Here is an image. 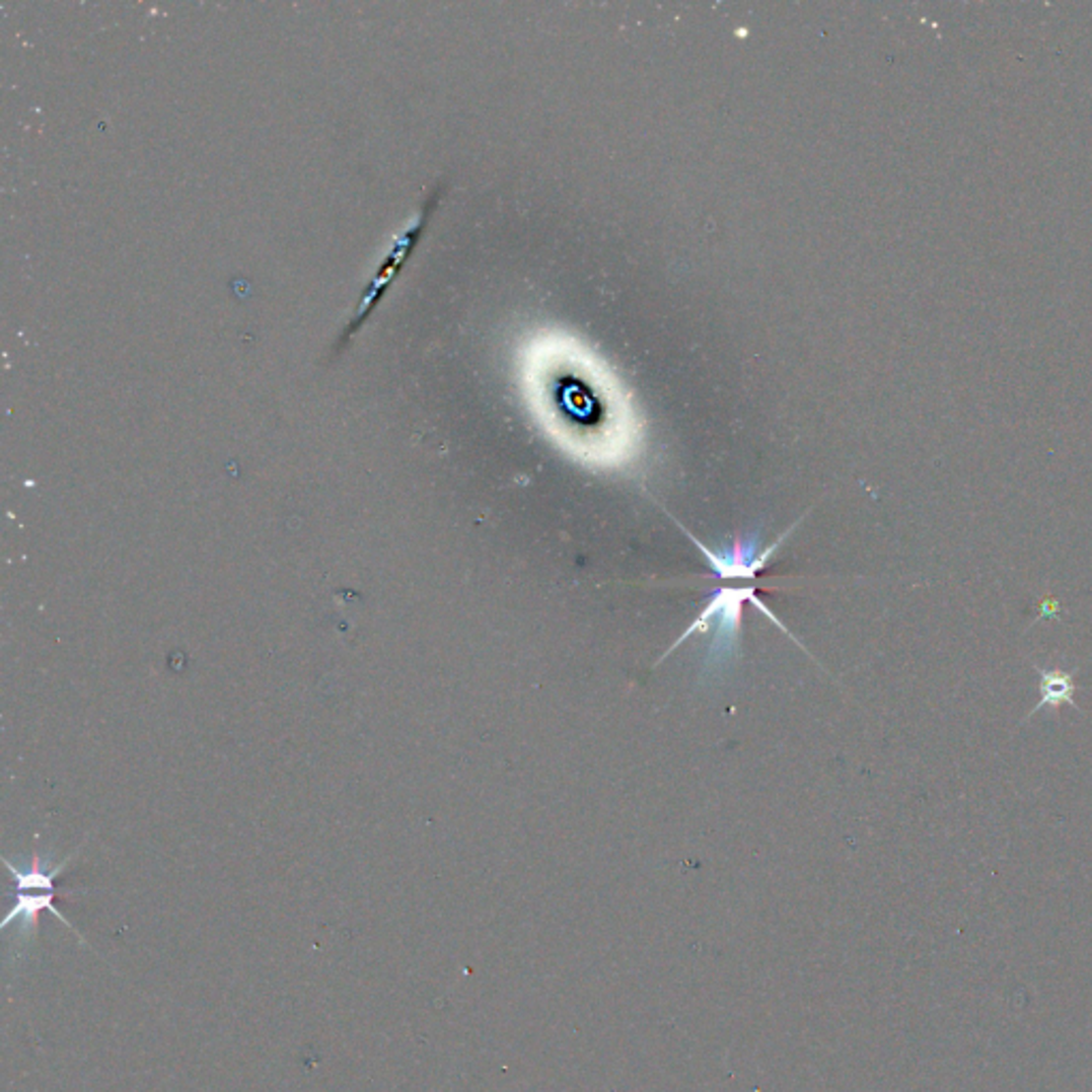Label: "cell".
Listing matches in <instances>:
<instances>
[{
  "instance_id": "1",
  "label": "cell",
  "mask_w": 1092,
  "mask_h": 1092,
  "mask_svg": "<svg viewBox=\"0 0 1092 1092\" xmlns=\"http://www.w3.org/2000/svg\"><path fill=\"white\" fill-rule=\"evenodd\" d=\"M749 602L756 611H760L762 615L766 617V619H770L772 625H777L785 636L792 638L798 647L802 651H807L805 647H802V642L792 634L785 627V623L779 619L777 615H774L764 600L760 598V587L756 581H745L743 585L739 587H730V585H719L715 587L710 594L706 596L702 609L698 611V615L693 617V621L686 627V631L670 644V647L664 651V655L660 657V660L655 662L662 664L664 660H668L670 655H673L679 647H683L692 636H706V651H704V666H702V675L708 677V675H721L726 673V670L739 660L741 655V631H743V604Z\"/></svg>"
},
{
  "instance_id": "2",
  "label": "cell",
  "mask_w": 1092,
  "mask_h": 1092,
  "mask_svg": "<svg viewBox=\"0 0 1092 1092\" xmlns=\"http://www.w3.org/2000/svg\"><path fill=\"white\" fill-rule=\"evenodd\" d=\"M438 199H440V188L433 192V196L429 199V207H425L423 216H420L416 220V225L412 229H407L405 235L401 237V240L395 244V248L391 250V255L385 258L383 265H380V269L376 271L372 284L365 288V297L361 301V308L357 312V316H354L348 331L344 333V337H339V346L341 344H348V339L352 337V333L357 331V328H361V325L367 321V316L372 314V310L378 306L380 297H383L387 293V286L391 284V280L398 278V273L403 269L405 260L410 258L412 250L416 248V244L420 242V235H423L427 222H429V214L433 212V207L438 205Z\"/></svg>"
},
{
  "instance_id": "3",
  "label": "cell",
  "mask_w": 1092,
  "mask_h": 1092,
  "mask_svg": "<svg viewBox=\"0 0 1092 1092\" xmlns=\"http://www.w3.org/2000/svg\"><path fill=\"white\" fill-rule=\"evenodd\" d=\"M54 901H56V890H24V892L16 890V901H13L11 910L5 917L3 930H7L11 924L20 922V932L24 937H29L35 932L41 911L54 913L64 926L71 928L69 919H64L62 913L54 907Z\"/></svg>"
},
{
  "instance_id": "4",
  "label": "cell",
  "mask_w": 1092,
  "mask_h": 1092,
  "mask_svg": "<svg viewBox=\"0 0 1092 1092\" xmlns=\"http://www.w3.org/2000/svg\"><path fill=\"white\" fill-rule=\"evenodd\" d=\"M1039 675H1042V683H1039V690H1042V700H1039L1037 708H1056V706H1062V704H1069L1073 706L1075 704V683H1073V677L1069 673H1062V670H1039Z\"/></svg>"
}]
</instances>
